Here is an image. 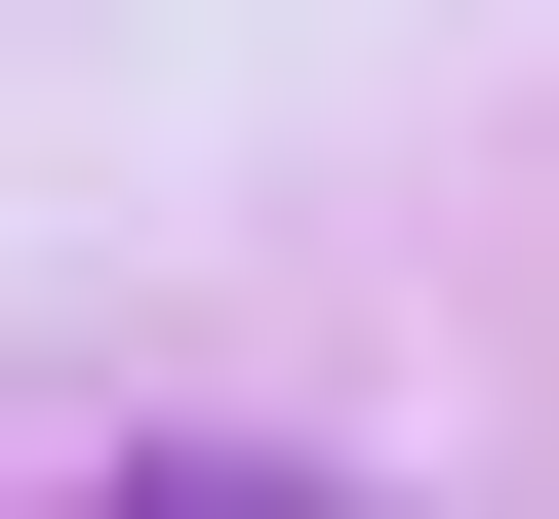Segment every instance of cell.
<instances>
[{"label": "cell", "mask_w": 559, "mask_h": 519, "mask_svg": "<svg viewBox=\"0 0 559 519\" xmlns=\"http://www.w3.org/2000/svg\"><path fill=\"white\" fill-rule=\"evenodd\" d=\"M120 519H320V480H120Z\"/></svg>", "instance_id": "1"}]
</instances>
